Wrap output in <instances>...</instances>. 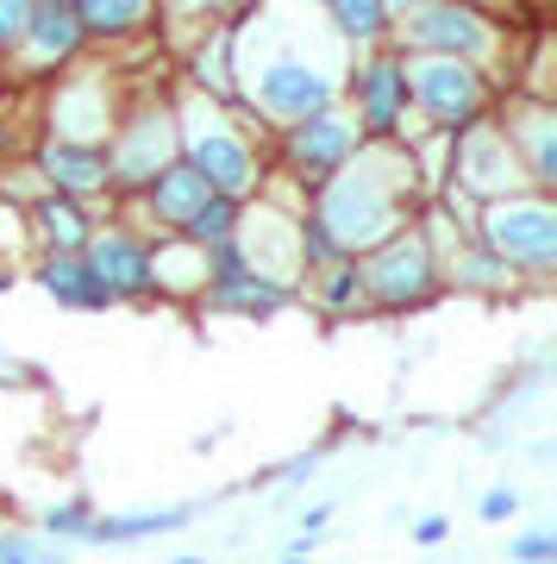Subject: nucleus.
Segmentation results:
<instances>
[{"instance_id": "obj_10", "label": "nucleus", "mask_w": 557, "mask_h": 564, "mask_svg": "<svg viewBox=\"0 0 557 564\" xmlns=\"http://www.w3.org/2000/svg\"><path fill=\"white\" fill-rule=\"evenodd\" d=\"M451 182H458V195H470V202H501V195H520L526 188V170H520L507 132L477 120V126H463L458 144H451Z\"/></svg>"}, {"instance_id": "obj_34", "label": "nucleus", "mask_w": 557, "mask_h": 564, "mask_svg": "<svg viewBox=\"0 0 557 564\" xmlns=\"http://www.w3.org/2000/svg\"><path fill=\"white\" fill-rule=\"evenodd\" d=\"M407 540L414 545H445L451 540V521H445V514H419V521L407 527Z\"/></svg>"}, {"instance_id": "obj_20", "label": "nucleus", "mask_w": 557, "mask_h": 564, "mask_svg": "<svg viewBox=\"0 0 557 564\" xmlns=\"http://www.w3.org/2000/svg\"><path fill=\"white\" fill-rule=\"evenodd\" d=\"M81 51V25H76V7L69 0H32V25H25V44L20 57L39 63V69H57Z\"/></svg>"}, {"instance_id": "obj_30", "label": "nucleus", "mask_w": 557, "mask_h": 564, "mask_svg": "<svg viewBox=\"0 0 557 564\" xmlns=\"http://www.w3.org/2000/svg\"><path fill=\"white\" fill-rule=\"evenodd\" d=\"M507 564H557V533L551 527H526L507 540Z\"/></svg>"}, {"instance_id": "obj_18", "label": "nucleus", "mask_w": 557, "mask_h": 564, "mask_svg": "<svg viewBox=\"0 0 557 564\" xmlns=\"http://www.w3.org/2000/svg\"><path fill=\"white\" fill-rule=\"evenodd\" d=\"M25 232H32V245H39L44 258H69V251H81V245L95 239V214L81 202H63V195L44 188L39 202H25Z\"/></svg>"}, {"instance_id": "obj_28", "label": "nucleus", "mask_w": 557, "mask_h": 564, "mask_svg": "<svg viewBox=\"0 0 557 564\" xmlns=\"http://www.w3.org/2000/svg\"><path fill=\"white\" fill-rule=\"evenodd\" d=\"M239 207L244 202H226V195H207V202L182 220V232L176 239H188V245H200V251H219V245H232V226H239Z\"/></svg>"}, {"instance_id": "obj_12", "label": "nucleus", "mask_w": 557, "mask_h": 564, "mask_svg": "<svg viewBox=\"0 0 557 564\" xmlns=\"http://www.w3.org/2000/svg\"><path fill=\"white\" fill-rule=\"evenodd\" d=\"M363 144L358 120L345 113V107H326V113H307V120L282 126V158H288V170H295L301 182H326L339 163H351V151Z\"/></svg>"}, {"instance_id": "obj_16", "label": "nucleus", "mask_w": 557, "mask_h": 564, "mask_svg": "<svg viewBox=\"0 0 557 564\" xmlns=\"http://www.w3.org/2000/svg\"><path fill=\"white\" fill-rule=\"evenodd\" d=\"M39 182L63 202H100L107 195V144H63L51 139L39 151Z\"/></svg>"}, {"instance_id": "obj_26", "label": "nucleus", "mask_w": 557, "mask_h": 564, "mask_svg": "<svg viewBox=\"0 0 557 564\" xmlns=\"http://www.w3.org/2000/svg\"><path fill=\"white\" fill-rule=\"evenodd\" d=\"M69 7H76L81 39H132L157 13V0H69Z\"/></svg>"}, {"instance_id": "obj_4", "label": "nucleus", "mask_w": 557, "mask_h": 564, "mask_svg": "<svg viewBox=\"0 0 557 564\" xmlns=\"http://www.w3.org/2000/svg\"><path fill=\"white\" fill-rule=\"evenodd\" d=\"M358 276H363V295H370V314H426V307L445 295V276H438V258L419 226H395L376 251L358 258Z\"/></svg>"}, {"instance_id": "obj_9", "label": "nucleus", "mask_w": 557, "mask_h": 564, "mask_svg": "<svg viewBox=\"0 0 557 564\" xmlns=\"http://www.w3.org/2000/svg\"><path fill=\"white\" fill-rule=\"evenodd\" d=\"M401 25V44L414 51V57H458V63H482L495 51V25L482 20L477 7H463V0H426L414 7Z\"/></svg>"}, {"instance_id": "obj_1", "label": "nucleus", "mask_w": 557, "mask_h": 564, "mask_svg": "<svg viewBox=\"0 0 557 564\" xmlns=\"http://www.w3.org/2000/svg\"><path fill=\"white\" fill-rule=\"evenodd\" d=\"M232 82H244L251 113L270 126H295L307 113L339 107L345 63H339V32L314 13H282L263 7L258 39H232Z\"/></svg>"}, {"instance_id": "obj_24", "label": "nucleus", "mask_w": 557, "mask_h": 564, "mask_svg": "<svg viewBox=\"0 0 557 564\" xmlns=\"http://www.w3.org/2000/svg\"><path fill=\"white\" fill-rule=\"evenodd\" d=\"M195 521V508H139V514H95L88 521V533H81V545H139L151 540V533H182V527Z\"/></svg>"}, {"instance_id": "obj_6", "label": "nucleus", "mask_w": 557, "mask_h": 564, "mask_svg": "<svg viewBox=\"0 0 557 564\" xmlns=\"http://www.w3.org/2000/svg\"><path fill=\"white\" fill-rule=\"evenodd\" d=\"M401 76H407V107H414L426 126L451 132V139H458L463 126H477L482 107H489V82H482L477 63H458V57H401Z\"/></svg>"}, {"instance_id": "obj_32", "label": "nucleus", "mask_w": 557, "mask_h": 564, "mask_svg": "<svg viewBox=\"0 0 557 564\" xmlns=\"http://www.w3.org/2000/svg\"><path fill=\"white\" fill-rule=\"evenodd\" d=\"M0 564H63L51 545H39L32 533H0Z\"/></svg>"}, {"instance_id": "obj_14", "label": "nucleus", "mask_w": 557, "mask_h": 564, "mask_svg": "<svg viewBox=\"0 0 557 564\" xmlns=\"http://www.w3.org/2000/svg\"><path fill=\"white\" fill-rule=\"evenodd\" d=\"M113 88L100 76H69L57 82V95H51V139L63 144H107L113 139Z\"/></svg>"}, {"instance_id": "obj_19", "label": "nucleus", "mask_w": 557, "mask_h": 564, "mask_svg": "<svg viewBox=\"0 0 557 564\" xmlns=\"http://www.w3.org/2000/svg\"><path fill=\"white\" fill-rule=\"evenodd\" d=\"M501 132H507L520 170H526V188H538V195H545V188L557 182V120H551V107H545V101L520 107Z\"/></svg>"}, {"instance_id": "obj_5", "label": "nucleus", "mask_w": 557, "mask_h": 564, "mask_svg": "<svg viewBox=\"0 0 557 564\" xmlns=\"http://www.w3.org/2000/svg\"><path fill=\"white\" fill-rule=\"evenodd\" d=\"M477 245L489 258H501L514 276L526 282H551L557 270V207L538 195V188H520V195H501V202H482L477 214Z\"/></svg>"}, {"instance_id": "obj_29", "label": "nucleus", "mask_w": 557, "mask_h": 564, "mask_svg": "<svg viewBox=\"0 0 557 564\" xmlns=\"http://www.w3.org/2000/svg\"><path fill=\"white\" fill-rule=\"evenodd\" d=\"M88 521H95V502H88V496H69V502L44 508V533H57V540H81Z\"/></svg>"}, {"instance_id": "obj_13", "label": "nucleus", "mask_w": 557, "mask_h": 564, "mask_svg": "<svg viewBox=\"0 0 557 564\" xmlns=\"http://www.w3.org/2000/svg\"><path fill=\"white\" fill-rule=\"evenodd\" d=\"M81 263L100 276V289L113 295V307L125 302H151V245L132 226H95V239L81 245Z\"/></svg>"}, {"instance_id": "obj_3", "label": "nucleus", "mask_w": 557, "mask_h": 564, "mask_svg": "<svg viewBox=\"0 0 557 564\" xmlns=\"http://www.w3.org/2000/svg\"><path fill=\"white\" fill-rule=\"evenodd\" d=\"M176 144H182V163H188L214 195H226V202H251L263 188L258 144L219 113L214 95H188V101L176 107Z\"/></svg>"}, {"instance_id": "obj_23", "label": "nucleus", "mask_w": 557, "mask_h": 564, "mask_svg": "<svg viewBox=\"0 0 557 564\" xmlns=\"http://www.w3.org/2000/svg\"><path fill=\"white\" fill-rule=\"evenodd\" d=\"M207 195H214V188H207V182H200L195 170H188V163L176 158L157 182H151V188H144V214H151V220H157L163 232H182V220H188V214H195V207L207 202Z\"/></svg>"}, {"instance_id": "obj_8", "label": "nucleus", "mask_w": 557, "mask_h": 564, "mask_svg": "<svg viewBox=\"0 0 557 564\" xmlns=\"http://www.w3.org/2000/svg\"><path fill=\"white\" fill-rule=\"evenodd\" d=\"M176 158V107H139L107 139V195H144Z\"/></svg>"}, {"instance_id": "obj_27", "label": "nucleus", "mask_w": 557, "mask_h": 564, "mask_svg": "<svg viewBox=\"0 0 557 564\" xmlns=\"http://www.w3.org/2000/svg\"><path fill=\"white\" fill-rule=\"evenodd\" d=\"M326 25L339 32V44H376L389 39V7L382 0H326Z\"/></svg>"}, {"instance_id": "obj_22", "label": "nucleus", "mask_w": 557, "mask_h": 564, "mask_svg": "<svg viewBox=\"0 0 557 564\" xmlns=\"http://www.w3.org/2000/svg\"><path fill=\"white\" fill-rule=\"evenodd\" d=\"M151 289L176 295V302H195L200 289H207V251L176 239V232H163V245L151 251Z\"/></svg>"}, {"instance_id": "obj_21", "label": "nucleus", "mask_w": 557, "mask_h": 564, "mask_svg": "<svg viewBox=\"0 0 557 564\" xmlns=\"http://www.w3.org/2000/svg\"><path fill=\"white\" fill-rule=\"evenodd\" d=\"M39 282H44V295L57 307H69V314H107L113 307V295L81 263V251H69V258H39Z\"/></svg>"}, {"instance_id": "obj_37", "label": "nucleus", "mask_w": 557, "mask_h": 564, "mask_svg": "<svg viewBox=\"0 0 557 564\" xmlns=\"http://www.w3.org/2000/svg\"><path fill=\"white\" fill-rule=\"evenodd\" d=\"M170 564H207V558H195V552H176V558H170Z\"/></svg>"}, {"instance_id": "obj_31", "label": "nucleus", "mask_w": 557, "mask_h": 564, "mask_svg": "<svg viewBox=\"0 0 557 564\" xmlns=\"http://www.w3.org/2000/svg\"><path fill=\"white\" fill-rule=\"evenodd\" d=\"M32 25V0H0V57H13Z\"/></svg>"}, {"instance_id": "obj_11", "label": "nucleus", "mask_w": 557, "mask_h": 564, "mask_svg": "<svg viewBox=\"0 0 557 564\" xmlns=\"http://www.w3.org/2000/svg\"><path fill=\"white\" fill-rule=\"evenodd\" d=\"M345 88H351V120H358L363 139H401V120H407V76H401V57L376 51L363 57L358 69H345Z\"/></svg>"}, {"instance_id": "obj_15", "label": "nucleus", "mask_w": 557, "mask_h": 564, "mask_svg": "<svg viewBox=\"0 0 557 564\" xmlns=\"http://www.w3.org/2000/svg\"><path fill=\"white\" fill-rule=\"evenodd\" d=\"M232 251H239L258 276H276V282H295L301 276V258H295V220H282L276 207H258L244 214L239 207V226H232Z\"/></svg>"}, {"instance_id": "obj_38", "label": "nucleus", "mask_w": 557, "mask_h": 564, "mask_svg": "<svg viewBox=\"0 0 557 564\" xmlns=\"http://www.w3.org/2000/svg\"><path fill=\"white\" fill-rule=\"evenodd\" d=\"M282 564H307V558H295V552H288V558H282Z\"/></svg>"}, {"instance_id": "obj_2", "label": "nucleus", "mask_w": 557, "mask_h": 564, "mask_svg": "<svg viewBox=\"0 0 557 564\" xmlns=\"http://www.w3.org/2000/svg\"><path fill=\"white\" fill-rule=\"evenodd\" d=\"M407 195H414V163H401L389 144H358L351 163H339L319 182L314 220L326 226V239L339 245L345 258H363L401 226Z\"/></svg>"}, {"instance_id": "obj_25", "label": "nucleus", "mask_w": 557, "mask_h": 564, "mask_svg": "<svg viewBox=\"0 0 557 564\" xmlns=\"http://www.w3.org/2000/svg\"><path fill=\"white\" fill-rule=\"evenodd\" d=\"M314 307L326 314V321H363L370 314V295H363V276H358V258H345V263H326V270H314Z\"/></svg>"}, {"instance_id": "obj_7", "label": "nucleus", "mask_w": 557, "mask_h": 564, "mask_svg": "<svg viewBox=\"0 0 557 564\" xmlns=\"http://www.w3.org/2000/svg\"><path fill=\"white\" fill-rule=\"evenodd\" d=\"M301 295L295 282H276V276H258L251 263L232 251V245H219V251H207V289L195 295L200 314H214V321H276V314H288Z\"/></svg>"}, {"instance_id": "obj_33", "label": "nucleus", "mask_w": 557, "mask_h": 564, "mask_svg": "<svg viewBox=\"0 0 557 564\" xmlns=\"http://www.w3.org/2000/svg\"><path fill=\"white\" fill-rule=\"evenodd\" d=\"M477 514L489 527H507L520 514V489H507V484H495V489H482V502H477Z\"/></svg>"}, {"instance_id": "obj_17", "label": "nucleus", "mask_w": 557, "mask_h": 564, "mask_svg": "<svg viewBox=\"0 0 557 564\" xmlns=\"http://www.w3.org/2000/svg\"><path fill=\"white\" fill-rule=\"evenodd\" d=\"M438 258V276H445V289H463V295H507L514 289V270L501 258H489L477 239H426Z\"/></svg>"}, {"instance_id": "obj_36", "label": "nucleus", "mask_w": 557, "mask_h": 564, "mask_svg": "<svg viewBox=\"0 0 557 564\" xmlns=\"http://www.w3.org/2000/svg\"><path fill=\"white\" fill-rule=\"evenodd\" d=\"M7 289H13V263L0 258V295H7Z\"/></svg>"}, {"instance_id": "obj_35", "label": "nucleus", "mask_w": 557, "mask_h": 564, "mask_svg": "<svg viewBox=\"0 0 557 564\" xmlns=\"http://www.w3.org/2000/svg\"><path fill=\"white\" fill-rule=\"evenodd\" d=\"M382 7H389V20H407L414 7H426V0H382Z\"/></svg>"}]
</instances>
